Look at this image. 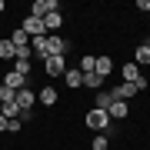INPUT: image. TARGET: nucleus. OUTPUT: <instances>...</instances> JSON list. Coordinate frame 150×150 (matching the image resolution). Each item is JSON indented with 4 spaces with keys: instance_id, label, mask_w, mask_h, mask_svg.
I'll return each instance as SVG.
<instances>
[{
    "instance_id": "20e7f679",
    "label": "nucleus",
    "mask_w": 150,
    "mask_h": 150,
    "mask_svg": "<svg viewBox=\"0 0 150 150\" xmlns=\"http://www.w3.org/2000/svg\"><path fill=\"white\" fill-rule=\"evenodd\" d=\"M0 83H4L7 90H13V93H17V90H23V87H27V77H23V74H17V70H7Z\"/></svg>"
},
{
    "instance_id": "39448f33",
    "label": "nucleus",
    "mask_w": 150,
    "mask_h": 150,
    "mask_svg": "<svg viewBox=\"0 0 150 150\" xmlns=\"http://www.w3.org/2000/svg\"><path fill=\"white\" fill-rule=\"evenodd\" d=\"M54 10H60L57 0H33V7H30V13H33V17H40V20H43L47 13H54Z\"/></svg>"
},
{
    "instance_id": "f8f14e48",
    "label": "nucleus",
    "mask_w": 150,
    "mask_h": 150,
    "mask_svg": "<svg viewBox=\"0 0 150 150\" xmlns=\"http://www.w3.org/2000/svg\"><path fill=\"white\" fill-rule=\"evenodd\" d=\"M110 70H113V60L110 57H97V67H93V74H100L103 80L110 77Z\"/></svg>"
},
{
    "instance_id": "393cba45",
    "label": "nucleus",
    "mask_w": 150,
    "mask_h": 150,
    "mask_svg": "<svg viewBox=\"0 0 150 150\" xmlns=\"http://www.w3.org/2000/svg\"><path fill=\"white\" fill-rule=\"evenodd\" d=\"M4 10H7V4H4V0H0V13H4Z\"/></svg>"
},
{
    "instance_id": "0eeeda50",
    "label": "nucleus",
    "mask_w": 150,
    "mask_h": 150,
    "mask_svg": "<svg viewBox=\"0 0 150 150\" xmlns=\"http://www.w3.org/2000/svg\"><path fill=\"white\" fill-rule=\"evenodd\" d=\"M60 27H64V17H60V10H54V13L43 17V30H47V33H57Z\"/></svg>"
},
{
    "instance_id": "5701e85b",
    "label": "nucleus",
    "mask_w": 150,
    "mask_h": 150,
    "mask_svg": "<svg viewBox=\"0 0 150 150\" xmlns=\"http://www.w3.org/2000/svg\"><path fill=\"white\" fill-rule=\"evenodd\" d=\"M137 10H147L150 13V0H137Z\"/></svg>"
},
{
    "instance_id": "6ab92c4d",
    "label": "nucleus",
    "mask_w": 150,
    "mask_h": 150,
    "mask_svg": "<svg viewBox=\"0 0 150 150\" xmlns=\"http://www.w3.org/2000/svg\"><path fill=\"white\" fill-rule=\"evenodd\" d=\"M13 100H17V93H13V90H7V87L0 83V107H4V103H13Z\"/></svg>"
},
{
    "instance_id": "b1692460",
    "label": "nucleus",
    "mask_w": 150,
    "mask_h": 150,
    "mask_svg": "<svg viewBox=\"0 0 150 150\" xmlns=\"http://www.w3.org/2000/svg\"><path fill=\"white\" fill-rule=\"evenodd\" d=\"M0 130H7V117H4V113H0Z\"/></svg>"
},
{
    "instance_id": "f257e3e1",
    "label": "nucleus",
    "mask_w": 150,
    "mask_h": 150,
    "mask_svg": "<svg viewBox=\"0 0 150 150\" xmlns=\"http://www.w3.org/2000/svg\"><path fill=\"white\" fill-rule=\"evenodd\" d=\"M87 127H90V130H97V134H107V130H110V117H107V110H87Z\"/></svg>"
},
{
    "instance_id": "412c9836",
    "label": "nucleus",
    "mask_w": 150,
    "mask_h": 150,
    "mask_svg": "<svg viewBox=\"0 0 150 150\" xmlns=\"http://www.w3.org/2000/svg\"><path fill=\"white\" fill-rule=\"evenodd\" d=\"M90 147H93V150H107V134H97Z\"/></svg>"
},
{
    "instance_id": "aec40b11",
    "label": "nucleus",
    "mask_w": 150,
    "mask_h": 150,
    "mask_svg": "<svg viewBox=\"0 0 150 150\" xmlns=\"http://www.w3.org/2000/svg\"><path fill=\"white\" fill-rule=\"evenodd\" d=\"M13 70L23 74V77H30V60H13Z\"/></svg>"
},
{
    "instance_id": "2eb2a0df",
    "label": "nucleus",
    "mask_w": 150,
    "mask_h": 150,
    "mask_svg": "<svg viewBox=\"0 0 150 150\" xmlns=\"http://www.w3.org/2000/svg\"><path fill=\"white\" fill-rule=\"evenodd\" d=\"M120 74H123V83H137L140 67H137V64H123V70H120Z\"/></svg>"
},
{
    "instance_id": "a211bd4d",
    "label": "nucleus",
    "mask_w": 150,
    "mask_h": 150,
    "mask_svg": "<svg viewBox=\"0 0 150 150\" xmlns=\"http://www.w3.org/2000/svg\"><path fill=\"white\" fill-rule=\"evenodd\" d=\"M93 67H97V57L83 54V57H80V67H77V70H80V74H93Z\"/></svg>"
},
{
    "instance_id": "4be33fe9",
    "label": "nucleus",
    "mask_w": 150,
    "mask_h": 150,
    "mask_svg": "<svg viewBox=\"0 0 150 150\" xmlns=\"http://www.w3.org/2000/svg\"><path fill=\"white\" fill-rule=\"evenodd\" d=\"M23 127V120L20 117H13V120H7V130H10V134H17V130H20Z\"/></svg>"
},
{
    "instance_id": "dca6fc26",
    "label": "nucleus",
    "mask_w": 150,
    "mask_h": 150,
    "mask_svg": "<svg viewBox=\"0 0 150 150\" xmlns=\"http://www.w3.org/2000/svg\"><path fill=\"white\" fill-rule=\"evenodd\" d=\"M10 43H13L17 50H23V47H30V37H27V33H23L20 27H17V30L10 33Z\"/></svg>"
},
{
    "instance_id": "f3484780",
    "label": "nucleus",
    "mask_w": 150,
    "mask_h": 150,
    "mask_svg": "<svg viewBox=\"0 0 150 150\" xmlns=\"http://www.w3.org/2000/svg\"><path fill=\"white\" fill-rule=\"evenodd\" d=\"M83 87H90V90H100V87H103V77H100V74H83Z\"/></svg>"
},
{
    "instance_id": "7ed1b4c3",
    "label": "nucleus",
    "mask_w": 150,
    "mask_h": 150,
    "mask_svg": "<svg viewBox=\"0 0 150 150\" xmlns=\"http://www.w3.org/2000/svg\"><path fill=\"white\" fill-rule=\"evenodd\" d=\"M43 70H47V77H64L67 74V57H47Z\"/></svg>"
},
{
    "instance_id": "1a4fd4ad",
    "label": "nucleus",
    "mask_w": 150,
    "mask_h": 150,
    "mask_svg": "<svg viewBox=\"0 0 150 150\" xmlns=\"http://www.w3.org/2000/svg\"><path fill=\"white\" fill-rule=\"evenodd\" d=\"M37 100L43 103V107H54V103L60 100V93L54 90V87H40V93H37Z\"/></svg>"
},
{
    "instance_id": "9d476101",
    "label": "nucleus",
    "mask_w": 150,
    "mask_h": 150,
    "mask_svg": "<svg viewBox=\"0 0 150 150\" xmlns=\"http://www.w3.org/2000/svg\"><path fill=\"white\" fill-rule=\"evenodd\" d=\"M134 93H137V87H134V83H120V87H113V90H110L113 100H130Z\"/></svg>"
},
{
    "instance_id": "423d86ee",
    "label": "nucleus",
    "mask_w": 150,
    "mask_h": 150,
    "mask_svg": "<svg viewBox=\"0 0 150 150\" xmlns=\"http://www.w3.org/2000/svg\"><path fill=\"white\" fill-rule=\"evenodd\" d=\"M107 117H110V120H123V117H130L127 100H113V103H110V110H107Z\"/></svg>"
},
{
    "instance_id": "4468645a",
    "label": "nucleus",
    "mask_w": 150,
    "mask_h": 150,
    "mask_svg": "<svg viewBox=\"0 0 150 150\" xmlns=\"http://www.w3.org/2000/svg\"><path fill=\"white\" fill-rule=\"evenodd\" d=\"M0 60H17V47L10 43V37L0 40Z\"/></svg>"
},
{
    "instance_id": "9b49d317",
    "label": "nucleus",
    "mask_w": 150,
    "mask_h": 150,
    "mask_svg": "<svg viewBox=\"0 0 150 150\" xmlns=\"http://www.w3.org/2000/svg\"><path fill=\"white\" fill-rule=\"evenodd\" d=\"M134 64H137V67H140V64H150V37H147V40L137 47V54H134Z\"/></svg>"
},
{
    "instance_id": "f03ea898",
    "label": "nucleus",
    "mask_w": 150,
    "mask_h": 150,
    "mask_svg": "<svg viewBox=\"0 0 150 150\" xmlns=\"http://www.w3.org/2000/svg\"><path fill=\"white\" fill-rule=\"evenodd\" d=\"M13 103H17V110H20V117H30L33 103H37V93L23 87V90H17V100H13Z\"/></svg>"
},
{
    "instance_id": "ddd939ff",
    "label": "nucleus",
    "mask_w": 150,
    "mask_h": 150,
    "mask_svg": "<svg viewBox=\"0 0 150 150\" xmlns=\"http://www.w3.org/2000/svg\"><path fill=\"white\" fill-rule=\"evenodd\" d=\"M110 103H113L110 90H97V97H93V107L97 110H110Z\"/></svg>"
},
{
    "instance_id": "6e6552de",
    "label": "nucleus",
    "mask_w": 150,
    "mask_h": 150,
    "mask_svg": "<svg viewBox=\"0 0 150 150\" xmlns=\"http://www.w3.org/2000/svg\"><path fill=\"white\" fill-rule=\"evenodd\" d=\"M64 83L70 87V90H77V87H83V74L77 67H67V74H64Z\"/></svg>"
}]
</instances>
